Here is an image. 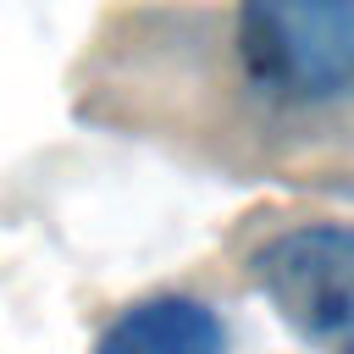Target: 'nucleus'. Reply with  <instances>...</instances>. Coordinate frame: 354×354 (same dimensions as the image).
Segmentation results:
<instances>
[{
  "label": "nucleus",
  "mask_w": 354,
  "mask_h": 354,
  "mask_svg": "<svg viewBox=\"0 0 354 354\" xmlns=\"http://www.w3.org/2000/svg\"><path fill=\"white\" fill-rule=\"evenodd\" d=\"M100 348H116V354H221L227 326L199 299L155 293V299L133 304L122 321H111Z\"/></svg>",
  "instance_id": "7ed1b4c3"
},
{
  "label": "nucleus",
  "mask_w": 354,
  "mask_h": 354,
  "mask_svg": "<svg viewBox=\"0 0 354 354\" xmlns=\"http://www.w3.org/2000/svg\"><path fill=\"white\" fill-rule=\"evenodd\" d=\"M254 288L288 332L315 348L354 354V227L304 221L266 238L249 260Z\"/></svg>",
  "instance_id": "f03ea898"
},
{
  "label": "nucleus",
  "mask_w": 354,
  "mask_h": 354,
  "mask_svg": "<svg viewBox=\"0 0 354 354\" xmlns=\"http://www.w3.org/2000/svg\"><path fill=\"white\" fill-rule=\"evenodd\" d=\"M238 61L249 83L288 105L354 88V0H243Z\"/></svg>",
  "instance_id": "f257e3e1"
}]
</instances>
